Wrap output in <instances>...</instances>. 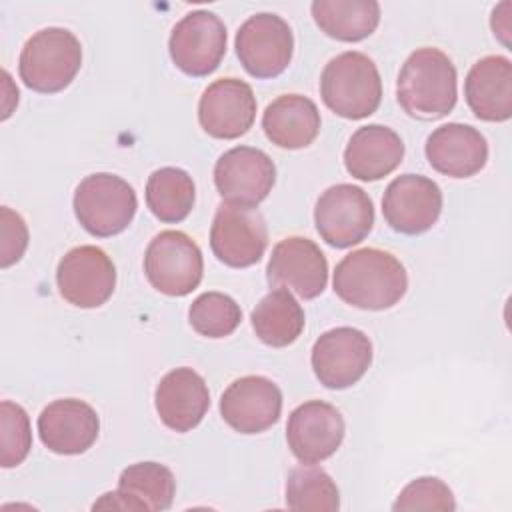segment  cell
I'll return each mask as SVG.
<instances>
[{
    "label": "cell",
    "mask_w": 512,
    "mask_h": 512,
    "mask_svg": "<svg viewBox=\"0 0 512 512\" xmlns=\"http://www.w3.org/2000/svg\"><path fill=\"white\" fill-rule=\"evenodd\" d=\"M276 182L272 158L252 146L226 150L214 164V184L226 204L256 208Z\"/></svg>",
    "instance_id": "cell-11"
},
{
    "label": "cell",
    "mask_w": 512,
    "mask_h": 512,
    "mask_svg": "<svg viewBox=\"0 0 512 512\" xmlns=\"http://www.w3.org/2000/svg\"><path fill=\"white\" fill-rule=\"evenodd\" d=\"M404 158L402 138L388 126L368 124L358 128L344 150V166L350 176L374 182L394 172Z\"/></svg>",
    "instance_id": "cell-23"
},
{
    "label": "cell",
    "mask_w": 512,
    "mask_h": 512,
    "mask_svg": "<svg viewBox=\"0 0 512 512\" xmlns=\"http://www.w3.org/2000/svg\"><path fill=\"white\" fill-rule=\"evenodd\" d=\"M226 26L210 10L188 12L176 22L168 52L178 70L188 76L212 74L226 54Z\"/></svg>",
    "instance_id": "cell-9"
},
{
    "label": "cell",
    "mask_w": 512,
    "mask_h": 512,
    "mask_svg": "<svg viewBox=\"0 0 512 512\" xmlns=\"http://www.w3.org/2000/svg\"><path fill=\"white\" fill-rule=\"evenodd\" d=\"M268 228L264 216L254 208L222 204L212 220L210 248L230 268H248L264 256Z\"/></svg>",
    "instance_id": "cell-13"
},
{
    "label": "cell",
    "mask_w": 512,
    "mask_h": 512,
    "mask_svg": "<svg viewBox=\"0 0 512 512\" xmlns=\"http://www.w3.org/2000/svg\"><path fill=\"white\" fill-rule=\"evenodd\" d=\"M72 204L80 226L96 238L126 230L138 208L134 188L110 172H96L80 180Z\"/></svg>",
    "instance_id": "cell-5"
},
{
    "label": "cell",
    "mask_w": 512,
    "mask_h": 512,
    "mask_svg": "<svg viewBox=\"0 0 512 512\" xmlns=\"http://www.w3.org/2000/svg\"><path fill=\"white\" fill-rule=\"evenodd\" d=\"M310 12L316 26L340 42H360L380 22V4L376 0H316Z\"/></svg>",
    "instance_id": "cell-26"
},
{
    "label": "cell",
    "mask_w": 512,
    "mask_h": 512,
    "mask_svg": "<svg viewBox=\"0 0 512 512\" xmlns=\"http://www.w3.org/2000/svg\"><path fill=\"white\" fill-rule=\"evenodd\" d=\"M266 278L274 288H286L304 300H312L328 284V260L314 240L288 236L272 248Z\"/></svg>",
    "instance_id": "cell-14"
},
{
    "label": "cell",
    "mask_w": 512,
    "mask_h": 512,
    "mask_svg": "<svg viewBox=\"0 0 512 512\" xmlns=\"http://www.w3.org/2000/svg\"><path fill=\"white\" fill-rule=\"evenodd\" d=\"M336 296L360 310H386L400 302L408 288L402 262L380 248H360L346 254L334 270Z\"/></svg>",
    "instance_id": "cell-1"
},
{
    "label": "cell",
    "mask_w": 512,
    "mask_h": 512,
    "mask_svg": "<svg viewBox=\"0 0 512 512\" xmlns=\"http://www.w3.org/2000/svg\"><path fill=\"white\" fill-rule=\"evenodd\" d=\"M428 164L450 178H470L488 162V142L480 130L462 122L438 126L426 140Z\"/></svg>",
    "instance_id": "cell-20"
},
{
    "label": "cell",
    "mask_w": 512,
    "mask_h": 512,
    "mask_svg": "<svg viewBox=\"0 0 512 512\" xmlns=\"http://www.w3.org/2000/svg\"><path fill=\"white\" fill-rule=\"evenodd\" d=\"M320 96L334 114L346 120L374 114L382 100V80L374 60L356 50L334 56L322 70Z\"/></svg>",
    "instance_id": "cell-3"
},
{
    "label": "cell",
    "mask_w": 512,
    "mask_h": 512,
    "mask_svg": "<svg viewBox=\"0 0 512 512\" xmlns=\"http://www.w3.org/2000/svg\"><path fill=\"white\" fill-rule=\"evenodd\" d=\"M98 432L100 418L96 410L78 398L54 400L38 416V436L54 454H82L96 442Z\"/></svg>",
    "instance_id": "cell-19"
},
{
    "label": "cell",
    "mask_w": 512,
    "mask_h": 512,
    "mask_svg": "<svg viewBox=\"0 0 512 512\" xmlns=\"http://www.w3.org/2000/svg\"><path fill=\"white\" fill-rule=\"evenodd\" d=\"M456 68L438 48L414 50L400 68L396 98L402 110L418 120H438L456 106Z\"/></svg>",
    "instance_id": "cell-2"
},
{
    "label": "cell",
    "mask_w": 512,
    "mask_h": 512,
    "mask_svg": "<svg viewBox=\"0 0 512 512\" xmlns=\"http://www.w3.org/2000/svg\"><path fill=\"white\" fill-rule=\"evenodd\" d=\"M176 480L170 468L158 462H136L120 472L118 496L124 510L162 512L172 506Z\"/></svg>",
    "instance_id": "cell-25"
},
{
    "label": "cell",
    "mask_w": 512,
    "mask_h": 512,
    "mask_svg": "<svg viewBox=\"0 0 512 512\" xmlns=\"http://www.w3.org/2000/svg\"><path fill=\"white\" fill-rule=\"evenodd\" d=\"M314 224L320 238L334 248L360 244L374 226L372 198L360 186L334 184L316 200Z\"/></svg>",
    "instance_id": "cell-7"
},
{
    "label": "cell",
    "mask_w": 512,
    "mask_h": 512,
    "mask_svg": "<svg viewBox=\"0 0 512 512\" xmlns=\"http://www.w3.org/2000/svg\"><path fill=\"white\" fill-rule=\"evenodd\" d=\"M154 406L160 420L170 430L190 432L202 422L210 408L206 380L192 368H174L158 382Z\"/></svg>",
    "instance_id": "cell-21"
},
{
    "label": "cell",
    "mask_w": 512,
    "mask_h": 512,
    "mask_svg": "<svg viewBox=\"0 0 512 512\" xmlns=\"http://www.w3.org/2000/svg\"><path fill=\"white\" fill-rule=\"evenodd\" d=\"M32 448V430L26 410L10 400L0 404V464L14 468L22 464Z\"/></svg>",
    "instance_id": "cell-31"
},
{
    "label": "cell",
    "mask_w": 512,
    "mask_h": 512,
    "mask_svg": "<svg viewBox=\"0 0 512 512\" xmlns=\"http://www.w3.org/2000/svg\"><path fill=\"white\" fill-rule=\"evenodd\" d=\"M286 506L296 512H334L340 508V492L326 470L300 464L286 478Z\"/></svg>",
    "instance_id": "cell-29"
},
{
    "label": "cell",
    "mask_w": 512,
    "mask_h": 512,
    "mask_svg": "<svg viewBox=\"0 0 512 512\" xmlns=\"http://www.w3.org/2000/svg\"><path fill=\"white\" fill-rule=\"evenodd\" d=\"M144 274L166 296H186L198 288L204 260L198 244L180 230L156 234L144 252Z\"/></svg>",
    "instance_id": "cell-6"
},
{
    "label": "cell",
    "mask_w": 512,
    "mask_h": 512,
    "mask_svg": "<svg viewBox=\"0 0 512 512\" xmlns=\"http://www.w3.org/2000/svg\"><path fill=\"white\" fill-rule=\"evenodd\" d=\"M456 508V500L448 484L434 476H422L412 480L402 488L398 498L392 504L394 512L404 510H444L452 512Z\"/></svg>",
    "instance_id": "cell-32"
},
{
    "label": "cell",
    "mask_w": 512,
    "mask_h": 512,
    "mask_svg": "<svg viewBox=\"0 0 512 512\" xmlns=\"http://www.w3.org/2000/svg\"><path fill=\"white\" fill-rule=\"evenodd\" d=\"M188 320L200 336L224 338L238 328L242 310L228 294L204 292L190 304Z\"/></svg>",
    "instance_id": "cell-30"
},
{
    "label": "cell",
    "mask_w": 512,
    "mask_h": 512,
    "mask_svg": "<svg viewBox=\"0 0 512 512\" xmlns=\"http://www.w3.org/2000/svg\"><path fill=\"white\" fill-rule=\"evenodd\" d=\"M312 370L322 386L344 390L356 384L372 364L370 338L352 326L332 328L314 342Z\"/></svg>",
    "instance_id": "cell-10"
},
{
    "label": "cell",
    "mask_w": 512,
    "mask_h": 512,
    "mask_svg": "<svg viewBox=\"0 0 512 512\" xmlns=\"http://www.w3.org/2000/svg\"><path fill=\"white\" fill-rule=\"evenodd\" d=\"M318 106L302 94H282L262 114V130L278 148L300 150L310 146L320 132Z\"/></svg>",
    "instance_id": "cell-24"
},
{
    "label": "cell",
    "mask_w": 512,
    "mask_h": 512,
    "mask_svg": "<svg viewBox=\"0 0 512 512\" xmlns=\"http://www.w3.org/2000/svg\"><path fill=\"white\" fill-rule=\"evenodd\" d=\"M0 222H2V244H0V266L10 268L16 264L28 246V228L24 218L8 206L0 208Z\"/></svg>",
    "instance_id": "cell-33"
},
{
    "label": "cell",
    "mask_w": 512,
    "mask_h": 512,
    "mask_svg": "<svg viewBox=\"0 0 512 512\" xmlns=\"http://www.w3.org/2000/svg\"><path fill=\"white\" fill-rule=\"evenodd\" d=\"M294 52V36L288 22L272 12L250 16L236 32V54L244 70L254 78L280 76Z\"/></svg>",
    "instance_id": "cell-8"
},
{
    "label": "cell",
    "mask_w": 512,
    "mask_h": 512,
    "mask_svg": "<svg viewBox=\"0 0 512 512\" xmlns=\"http://www.w3.org/2000/svg\"><path fill=\"white\" fill-rule=\"evenodd\" d=\"M252 328L256 336L272 348H284L298 340L304 330V310L286 288L268 292L252 310Z\"/></svg>",
    "instance_id": "cell-27"
},
{
    "label": "cell",
    "mask_w": 512,
    "mask_h": 512,
    "mask_svg": "<svg viewBox=\"0 0 512 512\" xmlns=\"http://www.w3.org/2000/svg\"><path fill=\"white\" fill-rule=\"evenodd\" d=\"M282 412V392L266 376H242L220 398V416L240 434H258L274 426Z\"/></svg>",
    "instance_id": "cell-18"
},
{
    "label": "cell",
    "mask_w": 512,
    "mask_h": 512,
    "mask_svg": "<svg viewBox=\"0 0 512 512\" xmlns=\"http://www.w3.org/2000/svg\"><path fill=\"white\" fill-rule=\"evenodd\" d=\"M82 66L80 40L66 28L50 26L32 34L18 60L20 80L34 92H62Z\"/></svg>",
    "instance_id": "cell-4"
},
{
    "label": "cell",
    "mask_w": 512,
    "mask_h": 512,
    "mask_svg": "<svg viewBox=\"0 0 512 512\" xmlns=\"http://www.w3.org/2000/svg\"><path fill=\"white\" fill-rule=\"evenodd\" d=\"M464 98L484 122H506L512 116V64L506 56H484L464 80Z\"/></svg>",
    "instance_id": "cell-22"
},
{
    "label": "cell",
    "mask_w": 512,
    "mask_h": 512,
    "mask_svg": "<svg viewBox=\"0 0 512 512\" xmlns=\"http://www.w3.org/2000/svg\"><path fill=\"white\" fill-rule=\"evenodd\" d=\"M194 200L196 186L186 170L164 166L148 176L146 204L160 222H182L190 214Z\"/></svg>",
    "instance_id": "cell-28"
},
{
    "label": "cell",
    "mask_w": 512,
    "mask_h": 512,
    "mask_svg": "<svg viewBox=\"0 0 512 512\" xmlns=\"http://www.w3.org/2000/svg\"><path fill=\"white\" fill-rule=\"evenodd\" d=\"M344 418L336 406L324 400H308L294 408L286 424V440L302 464H318L330 458L344 440Z\"/></svg>",
    "instance_id": "cell-16"
},
{
    "label": "cell",
    "mask_w": 512,
    "mask_h": 512,
    "mask_svg": "<svg viewBox=\"0 0 512 512\" xmlns=\"http://www.w3.org/2000/svg\"><path fill=\"white\" fill-rule=\"evenodd\" d=\"M442 212L440 186L422 174L396 176L382 196L386 224L400 234L416 236L430 230Z\"/></svg>",
    "instance_id": "cell-15"
},
{
    "label": "cell",
    "mask_w": 512,
    "mask_h": 512,
    "mask_svg": "<svg viewBox=\"0 0 512 512\" xmlns=\"http://www.w3.org/2000/svg\"><path fill=\"white\" fill-rule=\"evenodd\" d=\"M60 296L76 308H98L114 292L116 268L112 258L98 246L68 250L56 268Z\"/></svg>",
    "instance_id": "cell-12"
},
{
    "label": "cell",
    "mask_w": 512,
    "mask_h": 512,
    "mask_svg": "<svg viewBox=\"0 0 512 512\" xmlns=\"http://www.w3.org/2000/svg\"><path fill=\"white\" fill-rule=\"evenodd\" d=\"M254 118L256 96L252 86L240 78L214 80L200 96L198 122L212 138H240L252 128Z\"/></svg>",
    "instance_id": "cell-17"
}]
</instances>
